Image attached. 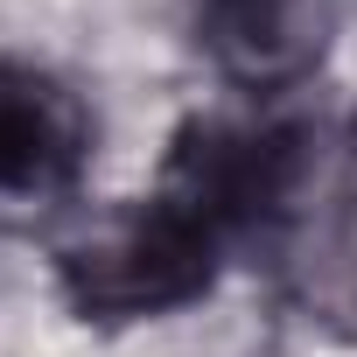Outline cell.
I'll return each mask as SVG.
<instances>
[{
  "label": "cell",
  "instance_id": "5b68a950",
  "mask_svg": "<svg viewBox=\"0 0 357 357\" xmlns=\"http://www.w3.org/2000/svg\"><path fill=\"white\" fill-rule=\"evenodd\" d=\"M280 266L301 308L329 322H357V190L308 204L280 231Z\"/></svg>",
  "mask_w": 357,
  "mask_h": 357
},
{
  "label": "cell",
  "instance_id": "6da1fadb",
  "mask_svg": "<svg viewBox=\"0 0 357 357\" xmlns=\"http://www.w3.org/2000/svg\"><path fill=\"white\" fill-rule=\"evenodd\" d=\"M315 133L287 112H197L175 126L161 161V197L197 211L225 245L280 238L308 211Z\"/></svg>",
  "mask_w": 357,
  "mask_h": 357
},
{
  "label": "cell",
  "instance_id": "7a4b0ae2",
  "mask_svg": "<svg viewBox=\"0 0 357 357\" xmlns=\"http://www.w3.org/2000/svg\"><path fill=\"white\" fill-rule=\"evenodd\" d=\"M225 238L175 197H140L56 245V294L77 322H154L211 294Z\"/></svg>",
  "mask_w": 357,
  "mask_h": 357
},
{
  "label": "cell",
  "instance_id": "8992f818",
  "mask_svg": "<svg viewBox=\"0 0 357 357\" xmlns=\"http://www.w3.org/2000/svg\"><path fill=\"white\" fill-rule=\"evenodd\" d=\"M350 154H357V112H350Z\"/></svg>",
  "mask_w": 357,
  "mask_h": 357
},
{
  "label": "cell",
  "instance_id": "277c9868",
  "mask_svg": "<svg viewBox=\"0 0 357 357\" xmlns=\"http://www.w3.org/2000/svg\"><path fill=\"white\" fill-rule=\"evenodd\" d=\"M91 161V105L70 77L0 56V197H63Z\"/></svg>",
  "mask_w": 357,
  "mask_h": 357
},
{
  "label": "cell",
  "instance_id": "3957f363",
  "mask_svg": "<svg viewBox=\"0 0 357 357\" xmlns=\"http://www.w3.org/2000/svg\"><path fill=\"white\" fill-rule=\"evenodd\" d=\"M336 43V0H197V50L225 84L280 98Z\"/></svg>",
  "mask_w": 357,
  "mask_h": 357
}]
</instances>
